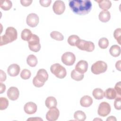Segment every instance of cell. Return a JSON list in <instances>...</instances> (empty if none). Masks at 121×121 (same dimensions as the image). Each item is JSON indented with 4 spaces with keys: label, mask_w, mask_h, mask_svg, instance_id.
Returning a JSON list of instances; mask_svg holds the SVG:
<instances>
[{
    "label": "cell",
    "mask_w": 121,
    "mask_h": 121,
    "mask_svg": "<svg viewBox=\"0 0 121 121\" xmlns=\"http://www.w3.org/2000/svg\"><path fill=\"white\" fill-rule=\"evenodd\" d=\"M9 105V101L6 97L0 98V110H5Z\"/></svg>",
    "instance_id": "cell-32"
},
{
    "label": "cell",
    "mask_w": 121,
    "mask_h": 121,
    "mask_svg": "<svg viewBox=\"0 0 121 121\" xmlns=\"http://www.w3.org/2000/svg\"><path fill=\"white\" fill-rule=\"evenodd\" d=\"M0 81L1 82H3V81H4L6 80V74L4 72V71H3L2 70H0Z\"/></svg>",
    "instance_id": "cell-39"
},
{
    "label": "cell",
    "mask_w": 121,
    "mask_h": 121,
    "mask_svg": "<svg viewBox=\"0 0 121 121\" xmlns=\"http://www.w3.org/2000/svg\"><path fill=\"white\" fill-rule=\"evenodd\" d=\"M92 95L97 100L102 99L104 97V92L103 90L99 88H96L94 89Z\"/></svg>",
    "instance_id": "cell-24"
},
{
    "label": "cell",
    "mask_w": 121,
    "mask_h": 121,
    "mask_svg": "<svg viewBox=\"0 0 121 121\" xmlns=\"http://www.w3.org/2000/svg\"><path fill=\"white\" fill-rule=\"evenodd\" d=\"M98 4L99 8L104 10H107L112 6L111 1L108 0H96Z\"/></svg>",
    "instance_id": "cell-19"
},
{
    "label": "cell",
    "mask_w": 121,
    "mask_h": 121,
    "mask_svg": "<svg viewBox=\"0 0 121 121\" xmlns=\"http://www.w3.org/2000/svg\"><path fill=\"white\" fill-rule=\"evenodd\" d=\"M116 92L113 88H108L104 92V96L108 99H114L117 96Z\"/></svg>",
    "instance_id": "cell-18"
},
{
    "label": "cell",
    "mask_w": 121,
    "mask_h": 121,
    "mask_svg": "<svg viewBox=\"0 0 121 121\" xmlns=\"http://www.w3.org/2000/svg\"><path fill=\"white\" fill-rule=\"evenodd\" d=\"M98 45L101 49H104L107 48L109 45L108 40L105 37L100 38L98 41Z\"/></svg>",
    "instance_id": "cell-31"
},
{
    "label": "cell",
    "mask_w": 121,
    "mask_h": 121,
    "mask_svg": "<svg viewBox=\"0 0 121 121\" xmlns=\"http://www.w3.org/2000/svg\"><path fill=\"white\" fill-rule=\"evenodd\" d=\"M31 75L30 71L27 69H24L22 70L20 73V77L23 79H29Z\"/></svg>",
    "instance_id": "cell-33"
},
{
    "label": "cell",
    "mask_w": 121,
    "mask_h": 121,
    "mask_svg": "<svg viewBox=\"0 0 121 121\" xmlns=\"http://www.w3.org/2000/svg\"><path fill=\"white\" fill-rule=\"evenodd\" d=\"M17 30L13 27L7 28L5 34L0 37V45L2 46L15 41L17 39Z\"/></svg>",
    "instance_id": "cell-2"
},
{
    "label": "cell",
    "mask_w": 121,
    "mask_h": 121,
    "mask_svg": "<svg viewBox=\"0 0 121 121\" xmlns=\"http://www.w3.org/2000/svg\"><path fill=\"white\" fill-rule=\"evenodd\" d=\"M106 121H116V119L114 116H111L108 117V118L106 119Z\"/></svg>",
    "instance_id": "cell-43"
},
{
    "label": "cell",
    "mask_w": 121,
    "mask_h": 121,
    "mask_svg": "<svg viewBox=\"0 0 121 121\" xmlns=\"http://www.w3.org/2000/svg\"><path fill=\"white\" fill-rule=\"evenodd\" d=\"M26 62L29 66L31 67H34L36 66L38 61L35 55L33 54H30L27 57Z\"/></svg>",
    "instance_id": "cell-23"
},
{
    "label": "cell",
    "mask_w": 121,
    "mask_h": 121,
    "mask_svg": "<svg viewBox=\"0 0 121 121\" xmlns=\"http://www.w3.org/2000/svg\"><path fill=\"white\" fill-rule=\"evenodd\" d=\"M39 18L38 15L35 13H30L26 17V22L27 25L31 27H35L39 23Z\"/></svg>",
    "instance_id": "cell-11"
},
{
    "label": "cell",
    "mask_w": 121,
    "mask_h": 121,
    "mask_svg": "<svg viewBox=\"0 0 121 121\" xmlns=\"http://www.w3.org/2000/svg\"><path fill=\"white\" fill-rule=\"evenodd\" d=\"M29 49L34 52H39L41 47L39 37L35 34H33L31 38L28 41Z\"/></svg>",
    "instance_id": "cell-6"
},
{
    "label": "cell",
    "mask_w": 121,
    "mask_h": 121,
    "mask_svg": "<svg viewBox=\"0 0 121 121\" xmlns=\"http://www.w3.org/2000/svg\"><path fill=\"white\" fill-rule=\"evenodd\" d=\"M50 36L52 38L59 41H62L64 39V36L62 34L58 31H54L52 32L50 34Z\"/></svg>",
    "instance_id": "cell-30"
},
{
    "label": "cell",
    "mask_w": 121,
    "mask_h": 121,
    "mask_svg": "<svg viewBox=\"0 0 121 121\" xmlns=\"http://www.w3.org/2000/svg\"><path fill=\"white\" fill-rule=\"evenodd\" d=\"M53 12L57 15L63 14L65 10V5L62 0H56L54 2L52 6Z\"/></svg>",
    "instance_id": "cell-10"
},
{
    "label": "cell",
    "mask_w": 121,
    "mask_h": 121,
    "mask_svg": "<svg viewBox=\"0 0 121 121\" xmlns=\"http://www.w3.org/2000/svg\"><path fill=\"white\" fill-rule=\"evenodd\" d=\"M69 2L73 12L78 15L87 14L92 9V4L90 0H70Z\"/></svg>",
    "instance_id": "cell-1"
},
{
    "label": "cell",
    "mask_w": 121,
    "mask_h": 121,
    "mask_svg": "<svg viewBox=\"0 0 121 121\" xmlns=\"http://www.w3.org/2000/svg\"><path fill=\"white\" fill-rule=\"evenodd\" d=\"M60 115V111L57 108L53 107L48 111L46 114V118L49 121H56Z\"/></svg>",
    "instance_id": "cell-12"
},
{
    "label": "cell",
    "mask_w": 121,
    "mask_h": 121,
    "mask_svg": "<svg viewBox=\"0 0 121 121\" xmlns=\"http://www.w3.org/2000/svg\"><path fill=\"white\" fill-rule=\"evenodd\" d=\"M6 90V86L2 83H0V94H2L5 92Z\"/></svg>",
    "instance_id": "cell-40"
},
{
    "label": "cell",
    "mask_w": 121,
    "mask_h": 121,
    "mask_svg": "<svg viewBox=\"0 0 121 121\" xmlns=\"http://www.w3.org/2000/svg\"><path fill=\"white\" fill-rule=\"evenodd\" d=\"M37 109L36 104L32 102L26 103L24 107L25 112L28 114H33L35 113Z\"/></svg>",
    "instance_id": "cell-14"
},
{
    "label": "cell",
    "mask_w": 121,
    "mask_h": 121,
    "mask_svg": "<svg viewBox=\"0 0 121 121\" xmlns=\"http://www.w3.org/2000/svg\"><path fill=\"white\" fill-rule=\"evenodd\" d=\"M84 77V74L79 73L75 69H73L71 72V78L76 81H81Z\"/></svg>",
    "instance_id": "cell-27"
},
{
    "label": "cell",
    "mask_w": 121,
    "mask_h": 121,
    "mask_svg": "<svg viewBox=\"0 0 121 121\" xmlns=\"http://www.w3.org/2000/svg\"><path fill=\"white\" fill-rule=\"evenodd\" d=\"M107 69V64L102 60H98L94 63L91 66L92 72L95 75L105 72Z\"/></svg>",
    "instance_id": "cell-5"
},
{
    "label": "cell",
    "mask_w": 121,
    "mask_h": 121,
    "mask_svg": "<svg viewBox=\"0 0 121 121\" xmlns=\"http://www.w3.org/2000/svg\"><path fill=\"white\" fill-rule=\"evenodd\" d=\"M111 18V14L108 10H103L101 11L99 15V19L102 22H107Z\"/></svg>",
    "instance_id": "cell-20"
},
{
    "label": "cell",
    "mask_w": 121,
    "mask_h": 121,
    "mask_svg": "<svg viewBox=\"0 0 121 121\" xmlns=\"http://www.w3.org/2000/svg\"><path fill=\"white\" fill-rule=\"evenodd\" d=\"M111 111V108L109 104L106 102H103L99 105L97 113L100 116L105 117L110 113Z\"/></svg>",
    "instance_id": "cell-9"
},
{
    "label": "cell",
    "mask_w": 121,
    "mask_h": 121,
    "mask_svg": "<svg viewBox=\"0 0 121 121\" xmlns=\"http://www.w3.org/2000/svg\"><path fill=\"white\" fill-rule=\"evenodd\" d=\"M80 38L78 35H70L68 39V43L70 45L72 46H76Z\"/></svg>",
    "instance_id": "cell-28"
},
{
    "label": "cell",
    "mask_w": 121,
    "mask_h": 121,
    "mask_svg": "<svg viewBox=\"0 0 121 121\" xmlns=\"http://www.w3.org/2000/svg\"><path fill=\"white\" fill-rule=\"evenodd\" d=\"M115 67L117 70L121 71V60H119L116 62Z\"/></svg>",
    "instance_id": "cell-41"
},
{
    "label": "cell",
    "mask_w": 121,
    "mask_h": 121,
    "mask_svg": "<svg viewBox=\"0 0 121 121\" xmlns=\"http://www.w3.org/2000/svg\"><path fill=\"white\" fill-rule=\"evenodd\" d=\"M50 70L52 74H54L59 78H63L67 75V71L65 68L59 63L52 64L51 66Z\"/></svg>",
    "instance_id": "cell-4"
},
{
    "label": "cell",
    "mask_w": 121,
    "mask_h": 121,
    "mask_svg": "<svg viewBox=\"0 0 121 121\" xmlns=\"http://www.w3.org/2000/svg\"><path fill=\"white\" fill-rule=\"evenodd\" d=\"M109 52L112 56L118 57L121 54V47L116 44L112 45L109 49Z\"/></svg>",
    "instance_id": "cell-22"
},
{
    "label": "cell",
    "mask_w": 121,
    "mask_h": 121,
    "mask_svg": "<svg viewBox=\"0 0 121 121\" xmlns=\"http://www.w3.org/2000/svg\"><path fill=\"white\" fill-rule=\"evenodd\" d=\"M88 69V63L84 60H79L75 66V70L81 74L86 73Z\"/></svg>",
    "instance_id": "cell-15"
},
{
    "label": "cell",
    "mask_w": 121,
    "mask_h": 121,
    "mask_svg": "<svg viewBox=\"0 0 121 121\" xmlns=\"http://www.w3.org/2000/svg\"><path fill=\"white\" fill-rule=\"evenodd\" d=\"M32 32L29 29H24L21 32V37L22 40L26 41H28L31 38L32 35Z\"/></svg>",
    "instance_id": "cell-25"
},
{
    "label": "cell",
    "mask_w": 121,
    "mask_h": 121,
    "mask_svg": "<svg viewBox=\"0 0 121 121\" xmlns=\"http://www.w3.org/2000/svg\"><path fill=\"white\" fill-rule=\"evenodd\" d=\"M45 104L46 106L49 109L55 107L57 104V100L53 96H49L46 99Z\"/></svg>",
    "instance_id": "cell-21"
},
{
    "label": "cell",
    "mask_w": 121,
    "mask_h": 121,
    "mask_svg": "<svg viewBox=\"0 0 121 121\" xmlns=\"http://www.w3.org/2000/svg\"><path fill=\"white\" fill-rule=\"evenodd\" d=\"M116 92L117 95H118L119 96H121V81L117 82L114 87V88Z\"/></svg>",
    "instance_id": "cell-36"
},
{
    "label": "cell",
    "mask_w": 121,
    "mask_h": 121,
    "mask_svg": "<svg viewBox=\"0 0 121 121\" xmlns=\"http://www.w3.org/2000/svg\"><path fill=\"white\" fill-rule=\"evenodd\" d=\"M76 46L80 50L91 52L95 49L94 43L91 41H86L80 39L78 42Z\"/></svg>",
    "instance_id": "cell-7"
},
{
    "label": "cell",
    "mask_w": 121,
    "mask_h": 121,
    "mask_svg": "<svg viewBox=\"0 0 121 121\" xmlns=\"http://www.w3.org/2000/svg\"><path fill=\"white\" fill-rule=\"evenodd\" d=\"M48 78V74L47 71L43 69H40L37 71L36 75L33 79V84L35 87H42L44 85Z\"/></svg>",
    "instance_id": "cell-3"
},
{
    "label": "cell",
    "mask_w": 121,
    "mask_h": 121,
    "mask_svg": "<svg viewBox=\"0 0 121 121\" xmlns=\"http://www.w3.org/2000/svg\"><path fill=\"white\" fill-rule=\"evenodd\" d=\"M43 121V119H42L41 118L38 117H35V118H29L27 119V121Z\"/></svg>",
    "instance_id": "cell-42"
},
{
    "label": "cell",
    "mask_w": 121,
    "mask_h": 121,
    "mask_svg": "<svg viewBox=\"0 0 121 121\" xmlns=\"http://www.w3.org/2000/svg\"><path fill=\"white\" fill-rule=\"evenodd\" d=\"M20 68L17 64H12L9 66L7 69L8 74L11 77H16L17 76L20 72Z\"/></svg>",
    "instance_id": "cell-16"
},
{
    "label": "cell",
    "mask_w": 121,
    "mask_h": 121,
    "mask_svg": "<svg viewBox=\"0 0 121 121\" xmlns=\"http://www.w3.org/2000/svg\"><path fill=\"white\" fill-rule=\"evenodd\" d=\"M7 94L8 98L10 100L15 101L18 99L19 96V92L17 88L15 86H12L8 89Z\"/></svg>",
    "instance_id": "cell-13"
},
{
    "label": "cell",
    "mask_w": 121,
    "mask_h": 121,
    "mask_svg": "<svg viewBox=\"0 0 121 121\" xmlns=\"http://www.w3.org/2000/svg\"><path fill=\"white\" fill-rule=\"evenodd\" d=\"M12 6V2L9 0H1L0 1V7L4 10H9Z\"/></svg>",
    "instance_id": "cell-26"
},
{
    "label": "cell",
    "mask_w": 121,
    "mask_h": 121,
    "mask_svg": "<svg viewBox=\"0 0 121 121\" xmlns=\"http://www.w3.org/2000/svg\"><path fill=\"white\" fill-rule=\"evenodd\" d=\"M40 5L44 7H49L52 2V0H40L39 1Z\"/></svg>",
    "instance_id": "cell-37"
},
{
    "label": "cell",
    "mask_w": 121,
    "mask_h": 121,
    "mask_svg": "<svg viewBox=\"0 0 121 121\" xmlns=\"http://www.w3.org/2000/svg\"><path fill=\"white\" fill-rule=\"evenodd\" d=\"M33 0H21L20 3L21 5L24 7L29 6L32 3Z\"/></svg>",
    "instance_id": "cell-38"
},
{
    "label": "cell",
    "mask_w": 121,
    "mask_h": 121,
    "mask_svg": "<svg viewBox=\"0 0 121 121\" xmlns=\"http://www.w3.org/2000/svg\"><path fill=\"white\" fill-rule=\"evenodd\" d=\"M121 96H117L115 98V101L114 102V106L116 109L118 110H121Z\"/></svg>",
    "instance_id": "cell-35"
},
{
    "label": "cell",
    "mask_w": 121,
    "mask_h": 121,
    "mask_svg": "<svg viewBox=\"0 0 121 121\" xmlns=\"http://www.w3.org/2000/svg\"><path fill=\"white\" fill-rule=\"evenodd\" d=\"M93 103L92 98L89 95H84L80 100V104L82 107H88Z\"/></svg>",
    "instance_id": "cell-17"
},
{
    "label": "cell",
    "mask_w": 121,
    "mask_h": 121,
    "mask_svg": "<svg viewBox=\"0 0 121 121\" xmlns=\"http://www.w3.org/2000/svg\"><path fill=\"white\" fill-rule=\"evenodd\" d=\"M74 117L76 120L78 121H84L86 119V115L82 111H77L74 114Z\"/></svg>",
    "instance_id": "cell-29"
},
{
    "label": "cell",
    "mask_w": 121,
    "mask_h": 121,
    "mask_svg": "<svg viewBox=\"0 0 121 121\" xmlns=\"http://www.w3.org/2000/svg\"><path fill=\"white\" fill-rule=\"evenodd\" d=\"M113 36L114 38L116 40L117 42L119 44H121V29L120 28H118L116 29L113 33Z\"/></svg>",
    "instance_id": "cell-34"
},
{
    "label": "cell",
    "mask_w": 121,
    "mask_h": 121,
    "mask_svg": "<svg viewBox=\"0 0 121 121\" xmlns=\"http://www.w3.org/2000/svg\"><path fill=\"white\" fill-rule=\"evenodd\" d=\"M61 61L67 66H71L75 62L76 57L72 52H67L64 53L61 56Z\"/></svg>",
    "instance_id": "cell-8"
}]
</instances>
